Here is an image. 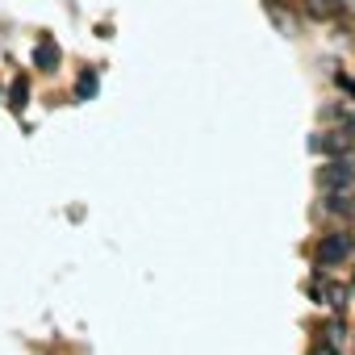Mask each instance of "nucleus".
Instances as JSON below:
<instances>
[{
  "instance_id": "f257e3e1",
  "label": "nucleus",
  "mask_w": 355,
  "mask_h": 355,
  "mask_svg": "<svg viewBox=\"0 0 355 355\" xmlns=\"http://www.w3.org/2000/svg\"><path fill=\"white\" fill-rule=\"evenodd\" d=\"M351 255H355V239H351L347 230H330V234H322L318 247H313V263H318V272L338 268V263H347Z\"/></svg>"
},
{
  "instance_id": "f03ea898",
  "label": "nucleus",
  "mask_w": 355,
  "mask_h": 355,
  "mask_svg": "<svg viewBox=\"0 0 355 355\" xmlns=\"http://www.w3.org/2000/svg\"><path fill=\"white\" fill-rule=\"evenodd\" d=\"M318 189L322 193H355V159L338 155L318 171Z\"/></svg>"
},
{
  "instance_id": "7ed1b4c3",
  "label": "nucleus",
  "mask_w": 355,
  "mask_h": 355,
  "mask_svg": "<svg viewBox=\"0 0 355 355\" xmlns=\"http://www.w3.org/2000/svg\"><path fill=\"white\" fill-rule=\"evenodd\" d=\"M355 146V138L347 134V125L343 130H326V134H318V138H309V150H322V155H330V159H338V155H347Z\"/></svg>"
},
{
  "instance_id": "20e7f679",
  "label": "nucleus",
  "mask_w": 355,
  "mask_h": 355,
  "mask_svg": "<svg viewBox=\"0 0 355 355\" xmlns=\"http://www.w3.org/2000/svg\"><path fill=\"white\" fill-rule=\"evenodd\" d=\"M59 59H63V55H59V42H55V38H38V46H34V67L51 76V71H59Z\"/></svg>"
},
{
  "instance_id": "39448f33",
  "label": "nucleus",
  "mask_w": 355,
  "mask_h": 355,
  "mask_svg": "<svg viewBox=\"0 0 355 355\" xmlns=\"http://www.w3.org/2000/svg\"><path fill=\"white\" fill-rule=\"evenodd\" d=\"M330 201H326V209L330 214H338V218H351L355 214V193H326Z\"/></svg>"
},
{
  "instance_id": "423d86ee",
  "label": "nucleus",
  "mask_w": 355,
  "mask_h": 355,
  "mask_svg": "<svg viewBox=\"0 0 355 355\" xmlns=\"http://www.w3.org/2000/svg\"><path fill=\"white\" fill-rule=\"evenodd\" d=\"M96 88H101V84H96V71H84V76L76 80V96H80V101H92Z\"/></svg>"
},
{
  "instance_id": "0eeeda50",
  "label": "nucleus",
  "mask_w": 355,
  "mask_h": 355,
  "mask_svg": "<svg viewBox=\"0 0 355 355\" xmlns=\"http://www.w3.org/2000/svg\"><path fill=\"white\" fill-rule=\"evenodd\" d=\"M26 96H30V84H26V80H13V92H9V105H13V109H26Z\"/></svg>"
},
{
  "instance_id": "6e6552de",
  "label": "nucleus",
  "mask_w": 355,
  "mask_h": 355,
  "mask_svg": "<svg viewBox=\"0 0 355 355\" xmlns=\"http://www.w3.org/2000/svg\"><path fill=\"white\" fill-rule=\"evenodd\" d=\"M338 5H334V0H309V13H318V17H330Z\"/></svg>"
},
{
  "instance_id": "1a4fd4ad",
  "label": "nucleus",
  "mask_w": 355,
  "mask_h": 355,
  "mask_svg": "<svg viewBox=\"0 0 355 355\" xmlns=\"http://www.w3.org/2000/svg\"><path fill=\"white\" fill-rule=\"evenodd\" d=\"M309 355H343V351H338V347L326 338V343H313V347H309Z\"/></svg>"
},
{
  "instance_id": "9d476101",
  "label": "nucleus",
  "mask_w": 355,
  "mask_h": 355,
  "mask_svg": "<svg viewBox=\"0 0 355 355\" xmlns=\"http://www.w3.org/2000/svg\"><path fill=\"white\" fill-rule=\"evenodd\" d=\"M326 338H330V343H334V347H338V343H343V322H338V318H334V322H330V330H326Z\"/></svg>"
},
{
  "instance_id": "9b49d317",
  "label": "nucleus",
  "mask_w": 355,
  "mask_h": 355,
  "mask_svg": "<svg viewBox=\"0 0 355 355\" xmlns=\"http://www.w3.org/2000/svg\"><path fill=\"white\" fill-rule=\"evenodd\" d=\"M347 134H351V138H355V113H351V117H347Z\"/></svg>"
},
{
  "instance_id": "f8f14e48",
  "label": "nucleus",
  "mask_w": 355,
  "mask_h": 355,
  "mask_svg": "<svg viewBox=\"0 0 355 355\" xmlns=\"http://www.w3.org/2000/svg\"><path fill=\"white\" fill-rule=\"evenodd\" d=\"M351 5H355V0H351Z\"/></svg>"
},
{
  "instance_id": "ddd939ff",
  "label": "nucleus",
  "mask_w": 355,
  "mask_h": 355,
  "mask_svg": "<svg viewBox=\"0 0 355 355\" xmlns=\"http://www.w3.org/2000/svg\"><path fill=\"white\" fill-rule=\"evenodd\" d=\"M272 5H276V0H272Z\"/></svg>"
}]
</instances>
